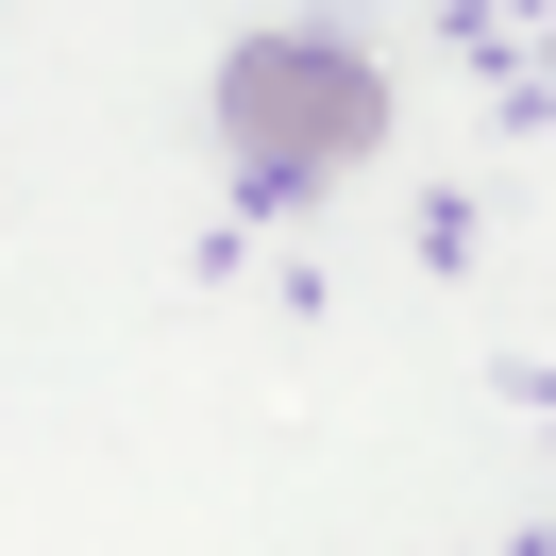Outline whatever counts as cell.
<instances>
[{
	"label": "cell",
	"mask_w": 556,
	"mask_h": 556,
	"mask_svg": "<svg viewBox=\"0 0 556 556\" xmlns=\"http://www.w3.org/2000/svg\"><path fill=\"white\" fill-rule=\"evenodd\" d=\"M219 136L304 186V169H354V152L388 136V85H371V51H338V35H253L237 68H219Z\"/></svg>",
	"instance_id": "cell-1"
}]
</instances>
